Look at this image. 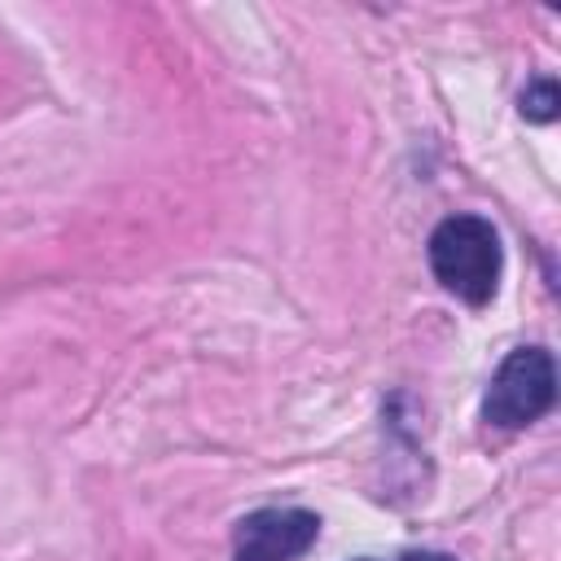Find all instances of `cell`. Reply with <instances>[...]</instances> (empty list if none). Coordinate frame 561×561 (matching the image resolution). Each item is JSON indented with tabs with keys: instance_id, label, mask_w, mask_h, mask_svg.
Returning <instances> with one entry per match:
<instances>
[{
	"instance_id": "6da1fadb",
	"label": "cell",
	"mask_w": 561,
	"mask_h": 561,
	"mask_svg": "<svg viewBox=\"0 0 561 561\" xmlns=\"http://www.w3.org/2000/svg\"><path fill=\"white\" fill-rule=\"evenodd\" d=\"M500 237L478 215H451L430 237V267L447 294H456L469 307L491 302L500 285Z\"/></svg>"
},
{
	"instance_id": "7a4b0ae2",
	"label": "cell",
	"mask_w": 561,
	"mask_h": 561,
	"mask_svg": "<svg viewBox=\"0 0 561 561\" xmlns=\"http://www.w3.org/2000/svg\"><path fill=\"white\" fill-rule=\"evenodd\" d=\"M557 399V368L543 346H517L486 386V421L500 430H522L539 421Z\"/></svg>"
},
{
	"instance_id": "3957f363",
	"label": "cell",
	"mask_w": 561,
	"mask_h": 561,
	"mask_svg": "<svg viewBox=\"0 0 561 561\" xmlns=\"http://www.w3.org/2000/svg\"><path fill=\"white\" fill-rule=\"evenodd\" d=\"M320 535V517L307 508H259L237 526V561H294Z\"/></svg>"
},
{
	"instance_id": "277c9868",
	"label": "cell",
	"mask_w": 561,
	"mask_h": 561,
	"mask_svg": "<svg viewBox=\"0 0 561 561\" xmlns=\"http://www.w3.org/2000/svg\"><path fill=\"white\" fill-rule=\"evenodd\" d=\"M522 114L535 118V123H548V118L557 114V88H552L548 79H539V83L522 96Z\"/></svg>"
},
{
	"instance_id": "5b68a950",
	"label": "cell",
	"mask_w": 561,
	"mask_h": 561,
	"mask_svg": "<svg viewBox=\"0 0 561 561\" xmlns=\"http://www.w3.org/2000/svg\"><path fill=\"white\" fill-rule=\"evenodd\" d=\"M403 561H451L447 552H408Z\"/></svg>"
}]
</instances>
